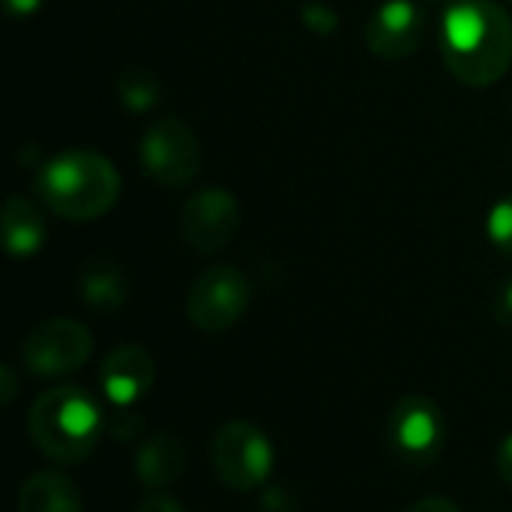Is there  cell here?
I'll list each match as a JSON object with an SVG mask.
<instances>
[{
  "instance_id": "6da1fadb",
  "label": "cell",
  "mask_w": 512,
  "mask_h": 512,
  "mask_svg": "<svg viewBox=\"0 0 512 512\" xmlns=\"http://www.w3.org/2000/svg\"><path fill=\"white\" fill-rule=\"evenodd\" d=\"M438 42L456 81L489 87L512 63V15L495 0H453Z\"/></svg>"
},
{
  "instance_id": "7a4b0ae2",
  "label": "cell",
  "mask_w": 512,
  "mask_h": 512,
  "mask_svg": "<svg viewBox=\"0 0 512 512\" xmlns=\"http://www.w3.org/2000/svg\"><path fill=\"white\" fill-rule=\"evenodd\" d=\"M33 189L42 204L60 219L90 222L105 216L117 204L120 174L99 153L66 150L39 168Z\"/></svg>"
},
{
  "instance_id": "3957f363",
  "label": "cell",
  "mask_w": 512,
  "mask_h": 512,
  "mask_svg": "<svg viewBox=\"0 0 512 512\" xmlns=\"http://www.w3.org/2000/svg\"><path fill=\"white\" fill-rule=\"evenodd\" d=\"M33 444L60 465L84 462L102 432V411L96 399L81 387H54L42 393L27 420Z\"/></svg>"
},
{
  "instance_id": "277c9868",
  "label": "cell",
  "mask_w": 512,
  "mask_h": 512,
  "mask_svg": "<svg viewBox=\"0 0 512 512\" xmlns=\"http://www.w3.org/2000/svg\"><path fill=\"white\" fill-rule=\"evenodd\" d=\"M213 471L231 492H255L273 471V444L249 420L225 423L213 438Z\"/></svg>"
},
{
  "instance_id": "5b68a950",
  "label": "cell",
  "mask_w": 512,
  "mask_h": 512,
  "mask_svg": "<svg viewBox=\"0 0 512 512\" xmlns=\"http://www.w3.org/2000/svg\"><path fill=\"white\" fill-rule=\"evenodd\" d=\"M138 156L147 177H153L165 189H183L201 171L198 138L180 117L153 120L141 135Z\"/></svg>"
},
{
  "instance_id": "8992f818",
  "label": "cell",
  "mask_w": 512,
  "mask_h": 512,
  "mask_svg": "<svg viewBox=\"0 0 512 512\" xmlns=\"http://www.w3.org/2000/svg\"><path fill=\"white\" fill-rule=\"evenodd\" d=\"M249 303V279L231 264H216L198 273V279L192 282L186 297V315L204 333H225L246 315Z\"/></svg>"
},
{
  "instance_id": "52a82bcc",
  "label": "cell",
  "mask_w": 512,
  "mask_h": 512,
  "mask_svg": "<svg viewBox=\"0 0 512 512\" xmlns=\"http://www.w3.org/2000/svg\"><path fill=\"white\" fill-rule=\"evenodd\" d=\"M93 351V336L81 321L51 318L36 324L21 342V363L36 378H63L78 372Z\"/></svg>"
},
{
  "instance_id": "ba28073f",
  "label": "cell",
  "mask_w": 512,
  "mask_h": 512,
  "mask_svg": "<svg viewBox=\"0 0 512 512\" xmlns=\"http://www.w3.org/2000/svg\"><path fill=\"white\" fill-rule=\"evenodd\" d=\"M447 441L441 408L426 396H405L387 420V444L393 456L411 468L432 465Z\"/></svg>"
},
{
  "instance_id": "9c48e42d",
  "label": "cell",
  "mask_w": 512,
  "mask_h": 512,
  "mask_svg": "<svg viewBox=\"0 0 512 512\" xmlns=\"http://www.w3.org/2000/svg\"><path fill=\"white\" fill-rule=\"evenodd\" d=\"M240 228V204L222 186L198 189L180 210V237L201 255L222 252Z\"/></svg>"
},
{
  "instance_id": "30bf717a",
  "label": "cell",
  "mask_w": 512,
  "mask_h": 512,
  "mask_svg": "<svg viewBox=\"0 0 512 512\" xmlns=\"http://www.w3.org/2000/svg\"><path fill=\"white\" fill-rule=\"evenodd\" d=\"M429 33L426 9L414 0L381 3L366 24V45L381 60H405L420 51Z\"/></svg>"
},
{
  "instance_id": "8fae6325",
  "label": "cell",
  "mask_w": 512,
  "mask_h": 512,
  "mask_svg": "<svg viewBox=\"0 0 512 512\" xmlns=\"http://www.w3.org/2000/svg\"><path fill=\"white\" fill-rule=\"evenodd\" d=\"M156 363L141 345H117L99 366V387L117 408H132L153 387Z\"/></svg>"
},
{
  "instance_id": "7c38bea8",
  "label": "cell",
  "mask_w": 512,
  "mask_h": 512,
  "mask_svg": "<svg viewBox=\"0 0 512 512\" xmlns=\"http://www.w3.org/2000/svg\"><path fill=\"white\" fill-rule=\"evenodd\" d=\"M186 471V447L177 435L159 432L147 438L135 453V477L147 489H168Z\"/></svg>"
},
{
  "instance_id": "4fadbf2b",
  "label": "cell",
  "mask_w": 512,
  "mask_h": 512,
  "mask_svg": "<svg viewBox=\"0 0 512 512\" xmlns=\"http://www.w3.org/2000/svg\"><path fill=\"white\" fill-rule=\"evenodd\" d=\"M78 294L81 300L102 315H111L117 309H123L126 297H129V285L123 276V267L108 261V258H93L78 270Z\"/></svg>"
},
{
  "instance_id": "5bb4252c",
  "label": "cell",
  "mask_w": 512,
  "mask_h": 512,
  "mask_svg": "<svg viewBox=\"0 0 512 512\" xmlns=\"http://www.w3.org/2000/svg\"><path fill=\"white\" fill-rule=\"evenodd\" d=\"M0 228H3V246L15 258H30L45 243V219H42L39 207L21 195L6 198Z\"/></svg>"
},
{
  "instance_id": "9a60e30c",
  "label": "cell",
  "mask_w": 512,
  "mask_h": 512,
  "mask_svg": "<svg viewBox=\"0 0 512 512\" xmlns=\"http://www.w3.org/2000/svg\"><path fill=\"white\" fill-rule=\"evenodd\" d=\"M18 512H84V504L66 474L36 471L18 492Z\"/></svg>"
},
{
  "instance_id": "2e32d148",
  "label": "cell",
  "mask_w": 512,
  "mask_h": 512,
  "mask_svg": "<svg viewBox=\"0 0 512 512\" xmlns=\"http://www.w3.org/2000/svg\"><path fill=\"white\" fill-rule=\"evenodd\" d=\"M117 96L129 111H147L159 102V78L150 69H126L117 78Z\"/></svg>"
},
{
  "instance_id": "e0dca14e",
  "label": "cell",
  "mask_w": 512,
  "mask_h": 512,
  "mask_svg": "<svg viewBox=\"0 0 512 512\" xmlns=\"http://www.w3.org/2000/svg\"><path fill=\"white\" fill-rule=\"evenodd\" d=\"M489 240L495 243V249H501L504 255L512 258V195L504 201H498L489 213Z\"/></svg>"
},
{
  "instance_id": "ac0fdd59",
  "label": "cell",
  "mask_w": 512,
  "mask_h": 512,
  "mask_svg": "<svg viewBox=\"0 0 512 512\" xmlns=\"http://www.w3.org/2000/svg\"><path fill=\"white\" fill-rule=\"evenodd\" d=\"M300 18H303V24H306L312 33H318V36H330V33L339 30V15H336V9H330V6L321 3V0L303 3Z\"/></svg>"
},
{
  "instance_id": "d6986e66",
  "label": "cell",
  "mask_w": 512,
  "mask_h": 512,
  "mask_svg": "<svg viewBox=\"0 0 512 512\" xmlns=\"http://www.w3.org/2000/svg\"><path fill=\"white\" fill-rule=\"evenodd\" d=\"M492 312H495L498 324L512 327V279L510 282H504V285H498L495 300H492Z\"/></svg>"
},
{
  "instance_id": "ffe728a7",
  "label": "cell",
  "mask_w": 512,
  "mask_h": 512,
  "mask_svg": "<svg viewBox=\"0 0 512 512\" xmlns=\"http://www.w3.org/2000/svg\"><path fill=\"white\" fill-rule=\"evenodd\" d=\"M261 507L267 512H297V501L285 489H267L261 498Z\"/></svg>"
},
{
  "instance_id": "44dd1931",
  "label": "cell",
  "mask_w": 512,
  "mask_h": 512,
  "mask_svg": "<svg viewBox=\"0 0 512 512\" xmlns=\"http://www.w3.org/2000/svg\"><path fill=\"white\" fill-rule=\"evenodd\" d=\"M498 474L512 489V435H507L498 447Z\"/></svg>"
},
{
  "instance_id": "7402d4cb",
  "label": "cell",
  "mask_w": 512,
  "mask_h": 512,
  "mask_svg": "<svg viewBox=\"0 0 512 512\" xmlns=\"http://www.w3.org/2000/svg\"><path fill=\"white\" fill-rule=\"evenodd\" d=\"M138 512H186L174 498H168V495H150L141 507H138Z\"/></svg>"
},
{
  "instance_id": "603a6c76",
  "label": "cell",
  "mask_w": 512,
  "mask_h": 512,
  "mask_svg": "<svg viewBox=\"0 0 512 512\" xmlns=\"http://www.w3.org/2000/svg\"><path fill=\"white\" fill-rule=\"evenodd\" d=\"M408 512H462L453 501H447V498H423V501H417L414 507Z\"/></svg>"
},
{
  "instance_id": "cb8c5ba5",
  "label": "cell",
  "mask_w": 512,
  "mask_h": 512,
  "mask_svg": "<svg viewBox=\"0 0 512 512\" xmlns=\"http://www.w3.org/2000/svg\"><path fill=\"white\" fill-rule=\"evenodd\" d=\"M39 6H42V0H3V9H6L12 18H27V15H33Z\"/></svg>"
},
{
  "instance_id": "d4e9b609",
  "label": "cell",
  "mask_w": 512,
  "mask_h": 512,
  "mask_svg": "<svg viewBox=\"0 0 512 512\" xmlns=\"http://www.w3.org/2000/svg\"><path fill=\"white\" fill-rule=\"evenodd\" d=\"M0 378H3V384H6V390H3V405H12V399H15V384H12V369H9V366H3V372H0Z\"/></svg>"
},
{
  "instance_id": "484cf974",
  "label": "cell",
  "mask_w": 512,
  "mask_h": 512,
  "mask_svg": "<svg viewBox=\"0 0 512 512\" xmlns=\"http://www.w3.org/2000/svg\"><path fill=\"white\" fill-rule=\"evenodd\" d=\"M426 3H453V0H426Z\"/></svg>"
},
{
  "instance_id": "4316f807",
  "label": "cell",
  "mask_w": 512,
  "mask_h": 512,
  "mask_svg": "<svg viewBox=\"0 0 512 512\" xmlns=\"http://www.w3.org/2000/svg\"><path fill=\"white\" fill-rule=\"evenodd\" d=\"M510 3H512V0H510Z\"/></svg>"
}]
</instances>
